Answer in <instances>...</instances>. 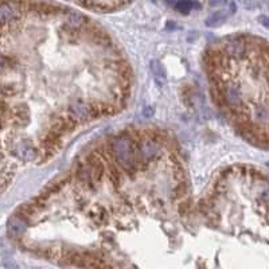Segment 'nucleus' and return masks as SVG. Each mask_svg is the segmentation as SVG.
<instances>
[{"instance_id": "obj_19", "label": "nucleus", "mask_w": 269, "mask_h": 269, "mask_svg": "<svg viewBox=\"0 0 269 269\" xmlns=\"http://www.w3.org/2000/svg\"><path fill=\"white\" fill-rule=\"evenodd\" d=\"M164 3L171 6V7H175V5L178 3V0H164Z\"/></svg>"}, {"instance_id": "obj_20", "label": "nucleus", "mask_w": 269, "mask_h": 269, "mask_svg": "<svg viewBox=\"0 0 269 269\" xmlns=\"http://www.w3.org/2000/svg\"><path fill=\"white\" fill-rule=\"evenodd\" d=\"M230 13H233V14L235 13V5H234V3H231V5H230Z\"/></svg>"}, {"instance_id": "obj_9", "label": "nucleus", "mask_w": 269, "mask_h": 269, "mask_svg": "<svg viewBox=\"0 0 269 269\" xmlns=\"http://www.w3.org/2000/svg\"><path fill=\"white\" fill-rule=\"evenodd\" d=\"M225 50L229 56L235 57V58H242L243 54L246 53V45L239 39H231L226 43Z\"/></svg>"}, {"instance_id": "obj_3", "label": "nucleus", "mask_w": 269, "mask_h": 269, "mask_svg": "<svg viewBox=\"0 0 269 269\" xmlns=\"http://www.w3.org/2000/svg\"><path fill=\"white\" fill-rule=\"evenodd\" d=\"M13 152L21 160H25V162H34L38 158V151L35 150V147L31 144L30 141L26 140H22L14 145Z\"/></svg>"}, {"instance_id": "obj_1", "label": "nucleus", "mask_w": 269, "mask_h": 269, "mask_svg": "<svg viewBox=\"0 0 269 269\" xmlns=\"http://www.w3.org/2000/svg\"><path fill=\"white\" fill-rule=\"evenodd\" d=\"M112 152L115 155L116 160L125 171L132 172L136 168L135 160V147L132 140L127 136L116 137L111 144Z\"/></svg>"}, {"instance_id": "obj_6", "label": "nucleus", "mask_w": 269, "mask_h": 269, "mask_svg": "<svg viewBox=\"0 0 269 269\" xmlns=\"http://www.w3.org/2000/svg\"><path fill=\"white\" fill-rule=\"evenodd\" d=\"M19 17V9L17 5L5 2L0 3V25H7Z\"/></svg>"}, {"instance_id": "obj_10", "label": "nucleus", "mask_w": 269, "mask_h": 269, "mask_svg": "<svg viewBox=\"0 0 269 269\" xmlns=\"http://www.w3.org/2000/svg\"><path fill=\"white\" fill-rule=\"evenodd\" d=\"M84 21H85V18L82 17L80 13H69L66 15V19H65V23H66V26L70 29V30H78V29H81L82 25H84Z\"/></svg>"}, {"instance_id": "obj_17", "label": "nucleus", "mask_w": 269, "mask_h": 269, "mask_svg": "<svg viewBox=\"0 0 269 269\" xmlns=\"http://www.w3.org/2000/svg\"><path fill=\"white\" fill-rule=\"evenodd\" d=\"M227 0H210V6H213V7H218V6H222L226 5Z\"/></svg>"}, {"instance_id": "obj_11", "label": "nucleus", "mask_w": 269, "mask_h": 269, "mask_svg": "<svg viewBox=\"0 0 269 269\" xmlns=\"http://www.w3.org/2000/svg\"><path fill=\"white\" fill-rule=\"evenodd\" d=\"M227 14L223 13V11H217L214 13L213 15H210L207 19H206V26L207 27H218L222 25L223 22L226 21Z\"/></svg>"}, {"instance_id": "obj_15", "label": "nucleus", "mask_w": 269, "mask_h": 269, "mask_svg": "<svg viewBox=\"0 0 269 269\" xmlns=\"http://www.w3.org/2000/svg\"><path fill=\"white\" fill-rule=\"evenodd\" d=\"M154 108L152 107H144L143 108V112H141V113H143V116H144V117H147V119H150V117H152V116H154Z\"/></svg>"}, {"instance_id": "obj_18", "label": "nucleus", "mask_w": 269, "mask_h": 269, "mask_svg": "<svg viewBox=\"0 0 269 269\" xmlns=\"http://www.w3.org/2000/svg\"><path fill=\"white\" fill-rule=\"evenodd\" d=\"M6 65H7V58L3 56H0V70H2V69H5Z\"/></svg>"}, {"instance_id": "obj_16", "label": "nucleus", "mask_w": 269, "mask_h": 269, "mask_svg": "<svg viewBox=\"0 0 269 269\" xmlns=\"http://www.w3.org/2000/svg\"><path fill=\"white\" fill-rule=\"evenodd\" d=\"M258 21H260V23L262 25V26H265L266 29H269V18L268 17H264V15H261V17L258 18Z\"/></svg>"}, {"instance_id": "obj_4", "label": "nucleus", "mask_w": 269, "mask_h": 269, "mask_svg": "<svg viewBox=\"0 0 269 269\" xmlns=\"http://www.w3.org/2000/svg\"><path fill=\"white\" fill-rule=\"evenodd\" d=\"M139 155L143 162H151L159 155V145L156 141L144 139L139 143Z\"/></svg>"}, {"instance_id": "obj_2", "label": "nucleus", "mask_w": 269, "mask_h": 269, "mask_svg": "<svg viewBox=\"0 0 269 269\" xmlns=\"http://www.w3.org/2000/svg\"><path fill=\"white\" fill-rule=\"evenodd\" d=\"M78 179L84 182V183L93 184L100 179L101 176V171L100 167L96 163H89V164H82L78 167L77 170Z\"/></svg>"}, {"instance_id": "obj_12", "label": "nucleus", "mask_w": 269, "mask_h": 269, "mask_svg": "<svg viewBox=\"0 0 269 269\" xmlns=\"http://www.w3.org/2000/svg\"><path fill=\"white\" fill-rule=\"evenodd\" d=\"M176 11H179L180 14H188L192 9H199V5L194 0H178V3L175 5Z\"/></svg>"}, {"instance_id": "obj_5", "label": "nucleus", "mask_w": 269, "mask_h": 269, "mask_svg": "<svg viewBox=\"0 0 269 269\" xmlns=\"http://www.w3.org/2000/svg\"><path fill=\"white\" fill-rule=\"evenodd\" d=\"M223 100L229 107H239L242 103V92L235 85L225 86L223 88Z\"/></svg>"}, {"instance_id": "obj_7", "label": "nucleus", "mask_w": 269, "mask_h": 269, "mask_svg": "<svg viewBox=\"0 0 269 269\" xmlns=\"http://www.w3.org/2000/svg\"><path fill=\"white\" fill-rule=\"evenodd\" d=\"M70 112L74 119L77 120H88L93 115V109L88 105V104L82 103V101H73L70 105Z\"/></svg>"}, {"instance_id": "obj_14", "label": "nucleus", "mask_w": 269, "mask_h": 269, "mask_svg": "<svg viewBox=\"0 0 269 269\" xmlns=\"http://www.w3.org/2000/svg\"><path fill=\"white\" fill-rule=\"evenodd\" d=\"M253 117L258 121V123H265L269 120V109L265 107H257L253 112Z\"/></svg>"}, {"instance_id": "obj_13", "label": "nucleus", "mask_w": 269, "mask_h": 269, "mask_svg": "<svg viewBox=\"0 0 269 269\" xmlns=\"http://www.w3.org/2000/svg\"><path fill=\"white\" fill-rule=\"evenodd\" d=\"M151 72L154 74L155 77H156V81L158 80H166V70L163 68V65L156 60H152L150 64Z\"/></svg>"}, {"instance_id": "obj_8", "label": "nucleus", "mask_w": 269, "mask_h": 269, "mask_svg": "<svg viewBox=\"0 0 269 269\" xmlns=\"http://www.w3.org/2000/svg\"><path fill=\"white\" fill-rule=\"evenodd\" d=\"M7 229H9L10 234L14 235V237H19V235H22L25 231H26L27 223L23 218L15 215V217L10 218L9 219V222H7Z\"/></svg>"}]
</instances>
